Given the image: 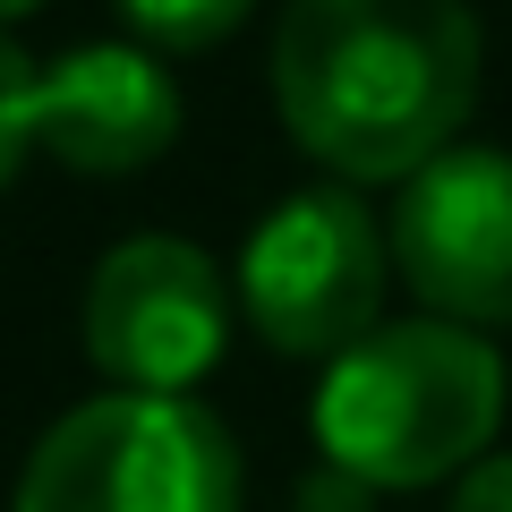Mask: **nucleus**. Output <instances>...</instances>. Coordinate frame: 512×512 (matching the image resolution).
Here are the masks:
<instances>
[{"label":"nucleus","instance_id":"4","mask_svg":"<svg viewBox=\"0 0 512 512\" xmlns=\"http://www.w3.org/2000/svg\"><path fill=\"white\" fill-rule=\"evenodd\" d=\"M393 239L350 188H299L239 248V308L282 359H342L376 333Z\"/></svg>","mask_w":512,"mask_h":512},{"label":"nucleus","instance_id":"7","mask_svg":"<svg viewBox=\"0 0 512 512\" xmlns=\"http://www.w3.org/2000/svg\"><path fill=\"white\" fill-rule=\"evenodd\" d=\"M180 137V86L137 43H86L43 69V146L69 171H146Z\"/></svg>","mask_w":512,"mask_h":512},{"label":"nucleus","instance_id":"12","mask_svg":"<svg viewBox=\"0 0 512 512\" xmlns=\"http://www.w3.org/2000/svg\"><path fill=\"white\" fill-rule=\"evenodd\" d=\"M26 9H43V0H0V26H9V18H26Z\"/></svg>","mask_w":512,"mask_h":512},{"label":"nucleus","instance_id":"3","mask_svg":"<svg viewBox=\"0 0 512 512\" xmlns=\"http://www.w3.org/2000/svg\"><path fill=\"white\" fill-rule=\"evenodd\" d=\"M9 512H239V444L188 393H103L35 444Z\"/></svg>","mask_w":512,"mask_h":512},{"label":"nucleus","instance_id":"9","mask_svg":"<svg viewBox=\"0 0 512 512\" xmlns=\"http://www.w3.org/2000/svg\"><path fill=\"white\" fill-rule=\"evenodd\" d=\"M26 146H43V77L26 69V52L0 35V188L18 180Z\"/></svg>","mask_w":512,"mask_h":512},{"label":"nucleus","instance_id":"8","mask_svg":"<svg viewBox=\"0 0 512 512\" xmlns=\"http://www.w3.org/2000/svg\"><path fill=\"white\" fill-rule=\"evenodd\" d=\"M120 9L146 35V52H214L256 0H120Z\"/></svg>","mask_w":512,"mask_h":512},{"label":"nucleus","instance_id":"10","mask_svg":"<svg viewBox=\"0 0 512 512\" xmlns=\"http://www.w3.org/2000/svg\"><path fill=\"white\" fill-rule=\"evenodd\" d=\"M291 512H376V487H367V478H350V470H333V461H316V470L299 478Z\"/></svg>","mask_w":512,"mask_h":512},{"label":"nucleus","instance_id":"2","mask_svg":"<svg viewBox=\"0 0 512 512\" xmlns=\"http://www.w3.org/2000/svg\"><path fill=\"white\" fill-rule=\"evenodd\" d=\"M495 427H504V359L487 333L444 316L376 325L342 359H325L316 384V453L376 495L470 478Z\"/></svg>","mask_w":512,"mask_h":512},{"label":"nucleus","instance_id":"6","mask_svg":"<svg viewBox=\"0 0 512 512\" xmlns=\"http://www.w3.org/2000/svg\"><path fill=\"white\" fill-rule=\"evenodd\" d=\"M393 265L444 325H512V154L444 146L402 180Z\"/></svg>","mask_w":512,"mask_h":512},{"label":"nucleus","instance_id":"5","mask_svg":"<svg viewBox=\"0 0 512 512\" xmlns=\"http://www.w3.org/2000/svg\"><path fill=\"white\" fill-rule=\"evenodd\" d=\"M222 333H231V291L205 248L146 231L94 265L86 359L111 376V393H188L197 376H214Z\"/></svg>","mask_w":512,"mask_h":512},{"label":"nucleus","instance_id":"1","mask_svg":"<svg viewBox=\"0 0 512 512\" xmlns=\"http://www.w3.org/2000/svg\"><path fill=\"white\" fill-rule=\"evenodd\" d=\"M478 103L470 0H291L274 26V111L333 180H410Z\"/></svg>","mask_w":512,"mask_h":512},{"label":"nucleus","instance_id":"11","mask_svg":"<svg viewBox=\"0 0 512 512\" xmlns=\"http://www.w3.org/2000/svg\"><path fill=\"white\" fill-rule=\"evenodd\" d=\"M444 512H512V453L504 461H478V470L453 487V504H444Z\"/></svg>","mask_w":512,"mask_h":512}]
</instances>
